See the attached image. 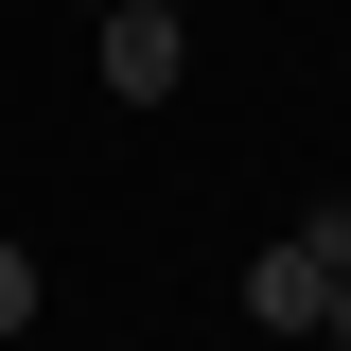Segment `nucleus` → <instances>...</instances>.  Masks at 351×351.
I'll list each match as a JSON object with an SVG mask.
<instances>
[{
    "instance_id": "6",
    "label": "nucleus",
    "mask_w": 351,
    "mask_h": 351,
    "mask_svg": "<svg viewBox=\"0 0 351 351\" xmlns=\"http://www.w3.org/2000/svg\"><path fill=\"white\" fill-rule=\"evenodd\" d=\"M88 18H106V0H88Z\"/></svg>"
},
{
    "instance_id": "4",
    "label": "nucleus",
    "mask_w": 351,
    "mask_h": 351,
    "mask_svg": "<svg viewBox=\"0 0 351 351\" xmlns=\"http://www.w3.org/2000/svg\"><path fill=\"white\" fill-rule=\"evenodd\" d=\"M316 334H334V351H351V281H334V316H316Z\"/></svg>"
},
{
    "instance_id": "3",
    "label": "nucleus",
    "mask_w": 351,
    "mask_h": 351,
    "mask_svg": "<svg viewBox=\"0 0 351 351\" xmlns=\"http://www.w3.org/2000/svg\"><path fill=\"white\" fill-rule=\"evenodd\" d=\"M0 334H36V246H0Z\"/></svg>"
},
{
    "instance_id": "5",
    "label": "nucleus",
    "mask_w": 351,
    "mask_h": 351,
    "mask_svg": "<svg viewBox=\"0 0 351 351\" xmlns=\"http://www.w3.org/2000/svg\"><path fill=\"white\" fill-rule=\"evenodd\" d=\"M158 18H193V0H158Z\"/></svg>"
},
{
    "instance_id": "1",
    "label": "nucleus",
    "mask_w": 351,
    "mask_h": 351,
    "mask_svg": "<svg viewBox=\"0 0 351 351\" xmlns=\"http://www.w3.org/2000/svg\"><path fill=\"white\" fill-rule=\"evenodd\" d=\"M334 281H351V193H334V211H299L281 246L246 263V334H316V316H334Z\"/></svg>"
},
{
    "instance_id": "2",
    "label": "nucleus",
    "mask_w": 351,
    "mask_h": 351,
    "mask_svg": "<svg viewBox=\"0 0 351 351\" xmlns=\"http://www.w3.org/2000/svg\"><path fill=\"white\" fill-rule=\"evenodd\" d=\"M176 36H193V18H158V0H106V106H176Z\"/></svg>"
}]
</instances>
